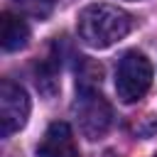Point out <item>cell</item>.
I'll return each mask as SVG.
<instances>
[{
    "label": "cell",
    "mask_w": 157,
    "mask_h": 157,
    "mask_svg": "<svg viewBox=\"0 0 157 157\" xmlns=\"http://www.w3.org/2000/svg\"><path fill=\"white\" fill-rule=\"evenodd\" d=\"M74 118L78 123V130L88 140H101L110 123H113V108L98 91V86H76V101H74Z\"/></svg>",
    "instance_id": "7a4b0ae2"
},
{
    "label": "cell",
    "mask_w": 157,
    "mask_h": 157,
    "mask_svg": "<svg viewBox=\"0 0 157 157\" xmlns=\"http://www.w3.org/2000/svg\"><path fill=\"white\" fill-rule=\"evenodd\" d=\"M2 49L5 52H20L29 44V27L27 22L15 12H2Z\"/></svg>",
    "instance_id": "8992f818"
},
{
    "label": "cell",
    "mask_w": 157,
    "mask_h": 157,
    "mask_svg": "<svg viewBox=\"0 0 157 157\" xmlns=\"http://www.w3.org/2000/svg\"><path fill=\"white\" fill-rule=\"evenodd\" d=\"M29 118V96L20 83L2 81L0 83V132L10 137L12 132L22 130Z\"/></svg>",
    "instance_id": "277c9868"
},
{
    "label": "cell",
    "mask_w": 157,
    "mask_h": 157,
    "mask_svg": "<svg viewBox=\"0 0 157 157\" xmlns=\"http://www.w3.org/2000/svg\"><path fill=\"white\" fill-rule=\"evenodd\" d=\"M12 5L20 7V12H25V15H32L37 20H44L56 7V0H12Z\"/></svg>",
    "instance_id": "52a82bcc"
},
{
    "label": "cell",
    "mask_w": 157,
    "mask_h": 157,
    "mask_svg": "<svg viewBox=\"0 0 157 157\" xmlns=\"http://www.w3.org/2000/svg\"><path fill=\"white\" fill-rule=\"evenodd\" d=\"M34 157H78V147H76L71 128L64 120L52 123L47 128L44 137L39 140Z\"/></svg>",
    "instance_id": "5b68a950"
},
{
    "label": "cell",
    "mask_w": 157,
    "mask_h": 157,
    "mask_svg": "<svg viewBox=\"0 0 157 157\" xmlns=\"http://www.w3.org/2000/svg\"><path fill=\"white\" fill-rule=\"evenodd\" d=\"M76 29H78V37L86 47L108 49L115 42L128 37V32L132 29V17L115 5L96 2V5H88L78 12Z\"/></svg>",
    "instance_id": "6da1fadb"
},
{
    "label": "cell",
    "mask_w": 157,
    "mask_h": 157,
    "mask_svg": "<svg viewBox=\"0 0 157 157\" xmlns=\"http://www.w3.org/2000/svg\"><path fill=\"white\" fill-rule=\"evenodd\" d=\"M155 157H157V155H155Z\"/></svg>",
    "instance_id": "ba28073f"
},
{
    "label": "cell",
    "mask_w": 157,
    "mask_h": 157,
    "mask_svg": "<svg viewBox=\"0 0 157 157\" xmlns=\"http://www.w3.org/2000/svg\"><path fill=\"white\" fill-rule=\"evenodd\" d=\"M152 86V64L150 59L137 52L130 49L120 56L118 69H115V93L123 103H135L140 101Z\"/></svg>",
    "instance_id": "3957f363"
}]
</instances>
